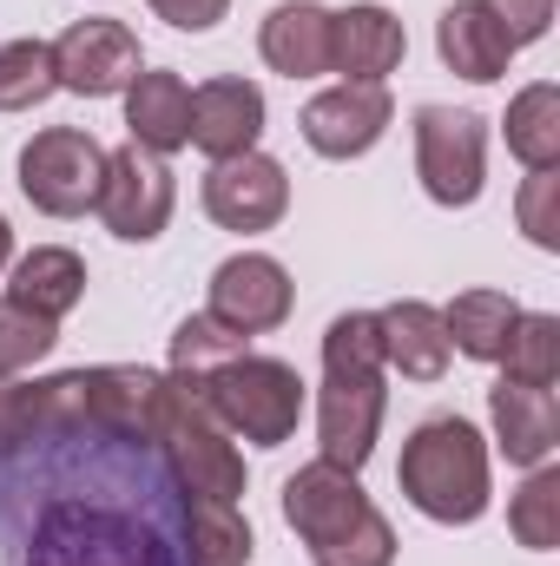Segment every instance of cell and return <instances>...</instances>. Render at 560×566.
Masks as SVG:
<instances>
[{"label":"cell","mask_w":560,"mask_h":566,"mask_svg":"<svg viewBox=\"0 0 560 566\" xmlns=\"http://www.w3.org/2000/svg\"><path fill=\"white\" fill-rule=\"evenodd\" d=\"M0 566H191L165 448L93 422L80 369L46 376V422L0 448Z\"/></svg>","instance_id":"1"},{"label":"cell","mask_w":560,"mask_h":566,"mask_svg":"<svg viewBox=\"0 0 560 566\" xmlns=\"http://www.w3.org/2000/svg\"><path fill=\"white\" fill-rule=\"evenodd\" d=\"M383 428V323L370 310H350L323 329V402L317 441L330 468H363Z\"/></svg>","instance_id":"2"},{"label":"cell","mask_w":560,"mask_h":566,"mask_svg":"<svg viewBox=\"0 0 560 566\" xmlns=\"http://www.w3.org/2000/svg\"><path fill=\"white\" fill-rule=\"evenodd\" d=\"M283 521L297 527V541L310 547L317 566H390L396 560V534L390 521L370 507L363 481L350 468L310 461L283 481Z\"/></svg>","instance_id":"3"},{"label":"cell","mask_w":560,"mask_h":566,"mask_svg":"<svg viewBox=\"0 0 560 566\" xmlns=\"http://www.w3.org/2000/svg\"><path fill=\"white\" fill-rule=\"evenodd\" d=\"M396 488L409 494V507H422L442 527H468L488 514V448L475 422L462 416H428V422L403 441L396 461Z\"/></svg>","instance_id":"4"},{"label":"cell","mask_w":560,"mask_h":566,"mask_svg":"<svg viewBox=\"0 0 560 566\" xmlns=\"http://www.w3.org/2000/svg\"><path fill=\"white\" fill-rule=\"evenodd\" d=\"M152 441L165 448V461H172V474H178L185 494L238 507V494H245V454L231 448V428L205 409V389L198 382L165 376V402H158Z\"/></svg>","instance_id":"5"},{"label":"cell","mask_w":560,"mask_h":566,"mask_svg":"<svg viewBox=\"0 0 560 566\" xmlns=\"http://www.w3.org/2000/svg\"><path fill=\"white\" fill-rule=\"evenodd\" d=\"M205 389V409L218 416V422L231 428V434H245V441H258V448H278L297 434V416H303V382H297V369L278 363V356H231L218 376H205L198 382Z\"/></svg>","instance_id":"6"},{"label":"cell","mask_w":560,"mask_h":566,"mask_svg":"<svg viewBox=\"0 0 560 566\" xmlns=\"http://www.w3.org/2000/svg\"><path fill=\"white\" fill-rule=\"evenodd\" d=\"M106 185V145L80 126H46L20 145V191L46 218H80L100 205Z\"/></svg>","instance_id":"7"},{"label":"cell","mask_w":560,"mask_h":566,"mask_svg":"<svg viewBox=\"0 0 560 566\" xmlns=\"http://www.w3.org/2000/svg\"><path fill=\"white\" fill-rule=\"evenodd\" d=\"M481 165H488V126L455 106H422L416 113V171L435 205H475L481 198Z\"/></svg>","instance_id":"8"},{"label":"cell","mask_w":560,"mask_h":566,"mask_svg":"<svg viewBox=\"0 0 560 566\" xmlns=\"http://www.w3.org/2000/svg\"><path fill=\"white\" fill-rule=\"evenodd\" d=\"M172 205H178V185H172V165L145 145H120L106 151V185H100V218L113 238L126 244H152L165 224H172Z\"/></svg>","instance_id":"9"},{"label":"cell","mask_w":560,"mask_h":566,"mask_svg":"<svg viewBox=\"0 0 560 566\" xmlns=\"http://www.w3.org/2000/svg\"><path fill=\"white\" fill-rule=\"evenodd\" d=\"M53 80L80 99H113L139 80V40L126 20H73L53 40Z\"/></svg>","instance_id":"10"},{"label":"cell","mask_w":560,"mask_h":566,"mask_svg":"<svg viewBox=\"0 0 560 566\" xmlns=\"http://www.w3.org/2000/svg\"><path fill=\"white\" fill-rule=\"evenodd\" d=\"M205 211L225 231H271L290 211V178H283L278 158H265V151L218 158L211 178H205Z\"/></svg>","instance_id":"11"},{"label":"cell","mask_w":560,"mask_h":566,"mask_svg":"<svg viewBox=\"0 0 560 566\" xmlns=\"http://www.w3.org/2000/svg\"><path fill=\"white\" fill-rule=\"evenodd\" d=\"M211 316L231 323L238 336L278 329L283 316H290V271H283L278 258H258V251L225 258L211 271Z\"/></svg>","instance_id":"12"},{"label":"cell","mask_w":560,"mask_h":566,"mask_svg":"<svg viewBox=\"0 0 560 566\" xmlns=\"http://www.w3.org/2000/svg\"><path fill=\"white\" fill-rule=\"evenodd\" d=\"M390 119H396V106H390V93L383 86H330V93H317L310 106H303V139L310 151H323V158H356V151H370V145L390 133Z\"/></svg>","instance_id":"13"},{"label":"cell","mask_w":560,"mask_h":566,"mask_svg":"<svg viewBox=\"0 0 560 566\" xmlns=\"http://www.w3.org/2000/svg\"><path fill=\"white\" fill-rule=\"evenodd\" d=\"M403 53H409V40L390 7L363 0V7L330 13V73H343L350 86H383L403 66Z\"/></svg>","instance_id":"14"},{"label":"cell","mask_w":560,"mask_h":566,"mask_svg":"<svg viewBox=\"0 0 560 566\" xmlns=\"http://www.w3.org/2000/svg\"><path fill=\"white\" fill-rule=\"evenodd\" d=\"M265 133V93L251 80H205L191 93V145L218 165V158H238V151H258Z\"/></svg>","instance_id":"15"},{"label":"cell","mask_w":560,"mask_h":566,"mask_svg":"<svg viewBox=\"0 0 560 566\" xmlns=\"http://www.w3.org/2000/svg\"><path fill=\"white\" fill-rule=\"evenodd\" d=\"M488 416H495V441L515 468H541L560 441V409L554 389H528V382H495L488 389Z\"/></svg>","instance_id":"16"},{"label":"cell","mask_w":560,"mask_h":566,"mask_svg":"<svg viewBox=\"0 0 560 566\" xmlns=\"http://www.w3.org/2000/svg\"><path fill=\"white\" fill-rule=\"evenodd\" d=\"M435 46H442L448 73H462V80H475V86L501 80L508 60H515V40L501 33V20H495L481 0H455V7L435 20Z\"/></svg>","instance_id":"17"},{"label":"cell","mask_w":560,"mask_h":566,"mask_svg":"<svg viewBox=\"0 0 560 566\" xmlns=\"http://www.w3.org/2000/svg\"><path fill=\"white\" fill-rule=\"evenodd\" d=\"M258 46H265V60L278 66L283 80L330 73V7H317V0H283V7H271Z\"/></svg>","instance_id":"18"},{"label":"cell","mask_w":560,"mask_h":566,"mask_svg":"<svg viewBox=\"0 0 560 566\" xmlns=\"http://www.w3.org/2000/svg\"><path fill=\"white\" fill-rule=\"evenodd\" d=\"M126 126H133V145L145 151H178L191 145V93L178 73H139L126 86Z\"/></svg>","instance_id":"19"},{"label":"cell","mask_w":560,"mask_h":566,"mask_svg":"<svg viewBox=\"0 0 560 566\" xmlns=\"http://www.w3.org/2000/svg\"><path fill=\"white\" fill-rule=\"evenodd\" d=\"M376 323H383V363H396L403 376L435 382L448 369V329H442L435 303H416V296L390 303V310H376Z\"/></svg>","instance_id":"20"},{"label":"cell","mask_w":560,"mask_h":566,"mask_svg":"<svg viewBox=\"0 0 560 566\" xmlns=\"http://www.w3.org/2000/svg\"><path fill=\"white\" fill-rule=\"evenodd\" d=\"M80 296H86V264H80L73 251H60V244L27 251V258L13 264V283H7V303H20V310H33V316H46V323H60Z\"/></svg>","instance_id":"21"},{"label":"cell","mask_w":560,"mask_h":566,"mask_svg":"<svg viewBox=\"0 0 560 566\" xmlns=\"http://www.w3.org/2000/svg\"><path fill=\"white\" fill-rule=\"evenodd\" d=\"M515 316H521V310H515L508 290H462V296L442 310V329H448V349H462V356H475V363H501Z\"/></svg>","instance_id":"22"},{"label":"cell","mask_w":560,"mask_h":566,"mask_svg":"<svg viewBox=\"0 0 560 566\" xmlns=\"http://www.w3.org/2000/svg\"><path fill=\"white\" fill-rule=\"evenodd\" d=\"M185 541H191V566H251V547H258L238 507L198 501V494H185Z\"/></svg>","instance_id":"23"},{"label":"cell","mask_w":560,"mask_h":566,"mask_svg":"<svg viewBox=\"0 0 560 566\" xmlns=\"http://www.w3.org/2000/svg\"><path fill=\"white\" fill-rule=\"evenodd\" d=\"M508 151L528 171H554L560 165V93L541 80L508 106Z\"/></svg>","instance_id":"24"},{"label":"cell","mask_w":560,"mask_h":566,"mask_svg":"<svg viewBox=\"0 0 560 566\" xmlns=\"http://www.w3.org/2000/svg\"><path fill=\"white\" fill-rule=\"evenodd\" d=\"M231 356H245V336H238L231 323H218L211 310H205V316H185V323L172 329V376H178V382H205V376H218Z\"/></svg>","instance_id":"25"},{"label":"cell","mask_w":560,"mask_h":566,"mask_svg":"<svg viewBox=\"0 0 560 566\" xmlns=\"http://www.w3.org/2000/svg\"><path fill=\"white\" fill-rule=\"evenodd\" d=\"M501 363H508V382H528V389H554L560 376V316H515V329H508V349H501Z\"/></svg>","instance_id":"26"},{"label":"cell","mask_w":560,"mask_h":566,"mask_svg":"<svg viewBox=\"0 0 560 566\" xmlns=\"http://www.w3.org/2000/svg\"><path fill=\"white\" fill-rule=\"evenodd\" d=\"M46 93H60L53 46L46 40H7L0 46V113H33Z\"/></svg>","instance_id":"27"},{"label":"cell","mask_w":560,"mask_h":566,"mask_svg":"<svg viewBox=\"0 0 560 566\" xmlns=\"http://www.w3.org/2000/svg\"><path fill=\"white\" fill-rule=\"evenodd\" d=\"M508 534L535 554L560 547V468H535L528 488L508 501Z\"/></svg>","instance_id":"28"},{"label":"cell","mask_w":560,"mask_h":566,"mask_svg":"<svg viewBox=\"0 0 560 566\" xmlns=\"http://www.w3.org/2000/svg\"><path fill=\"white\" fill-rule=\"evenodd\" d=\"M60 343V323L20 310V303H0V382H13L20 369H33L40 356H53Z\"/></svg>","instance_id":"29"},{"label":"cell","mask_w":560,"mask_h":566,"mask_svg":"<svg viewBox=\"0 0 560 566\" xmlns=\"http://www.w3.org/2000/svg\"><path fill=\"white\" fill-rule=\"evenodd\" d=\"M521 231L541 251H560V171H535L521 185Z\"/></svg>","instance_id":"30"},{"label":"cell","mask_w":560,"mask_h":566,"mask_svg":"<svg viewBox=\"0 0 560 566\" xmlns=\"http://www.w3.org/2000/svg\"><path fill=\"white\" fill-rule=\"evenodd\" d=\"M46 422V382H0V448L27 441Z\"/></svg>","instance_id":"31"},{"label":"cell","mask_w":560,"mask_h":566,"mask_svg":"<svg viewBox=\"0 0 560 566\" xmlns=\"http://www.w3.org/2000/svg\"><path fill=\"white\" fill-rule=\"evenodd\" d=\"M481 7L501 20V33H508L515 46L541 40V33H548V20H554V0H481Z\"/></svg>","instance_id":"32"},{"label":"cell","mask_w":560,"mask_h":566,"mask_svg":"<svg viewBox=\"0 0 560 566\" xmlns=\"http://www.w3.org/2000/svg\"><path fill=\"white\" fill-rule=\"evenodd\" d=\"M225 7H231V0H152V13L172 20L178 33H205V27H218Z\"/></svg>","instance_id":"33"},{"label":"cell","mask_w":560,"mask_h":566,"mask_svg":"<svg viewBox=\"0 0 560 566\" xmlns=\"http://www.w3.org/2000/svg\"><path fill=\"white\" fill-rule=\"evenodd\" d=\"M13 258V231H7V218H0V264Z\"/></svg>","instance_id":"34"}]
</instances>
